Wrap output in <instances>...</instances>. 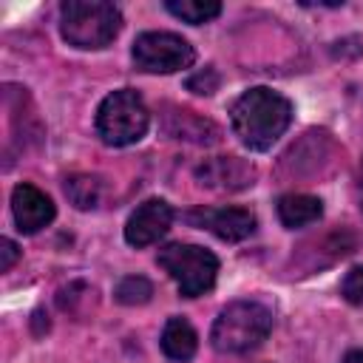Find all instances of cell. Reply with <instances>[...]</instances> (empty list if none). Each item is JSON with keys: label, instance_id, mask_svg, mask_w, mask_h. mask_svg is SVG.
I'll use <instances>...</instances> for the list:
<instances>
[{"label": "cell", "instance_id": "obj_4", "mask_svg": "<svg viewBox=\"0 0 363 363\" xmlns=\"http://www.w3.org/2000/svg\"><path fill=\"white\" fill-rule=\"evenodd\" d=\"M150 111L133 88H119L108 94L96 108V133L111 147H125L147 133Z\"/></svg>", "mask_w": 363, "mask_h": 363}, {"label": "cell", "instance_id": "obj_14", "mask_svg": "<svg viewBox=\"0 0 363 363\" xmlns=\"http://www.w3.org/2000/svg\"><path fill=\"white\" fill-rule=\"evenodd\" d=\"M65 196L71 199L74 207L79 210H94L99 207L102 196H105V184L99 176H91V173H77L71 179H65Z\"/></svg>", "mask_w": 363, "mask_h": 363}, {"label": "cell", "instance_id": "obj_10", "mask_svg": "<svg viewBox=\"0 0 363 363\" xmlns=\"http://www.w3.org/2000/svg\"><path fill=\"white\" fill-rule=\"evenodd\" d=\"M11 213H14L17 230L26 235H34L54 221L57 210H54V201L40 187L23 182L11 190Z\"/></svg>", "mask_w": 363, "mask_h": 363}, {"label": "cell", "instance_id": "obj_17", "mask_svg": "<svg viewBox=\"0 0 363 363\" xmlns=\"http://www.w3.org/2000/svg\"><path fill=\"white\" fill-rule=\"evenodd\" d=\"M218 85H221V74H218L213 65H207V68H201V71H196V74H190V77H187V91L201 94V96L216 94V91H218Z\"/></svg>", "mask_w": 363, "mask_h": 363}, {"label": "cell", "instance_id": "obj_15", "mask_svg": "<svg viewBox=\"0 0 363 363\" xmlns=\"http://www.w3.org/2000/svg\"><path fill=\"white\" fill-rule=\"evenodd\" d=\"M164 9H167L173 17L190 23V26L210 23L213 17L221 14V3H216V0H167Z\"/></svg>", "mask_w": 363, "mask_h": 363}, {"label": "cell", "instance_id": "obj_2", "mask_svg": "<svg viewBox=\"0 0 363 363\" xmlns=\"http://www.w3.org/2000/svg\"><path fill=\"white\" fill-rule=\"evenodd\" d=\"M272 332V312L258 301H233L227 303L213 329L210 343L221 354H247L258 349Z\"/></svg>", "mask_w": 363, "mask_h": 363}, {"label": "cell", "instance_id": "obj_12", "mask_svg": "<svg viewBox=\"0 0 363 363\" xmlns=\"http://www.w3.org/2000/svg\"><path fill=\"white\" fill-rule=\"evenodd\" d=\"M320 216H323V204L309 193H286L278 199V218L289 230L315 224Z\"/></svg>", "mask_w": 363, "mask_h": 363}, {"label": "cell", "instance_id": "obj_1", "mask_svg": "<svg viewBox=\"0 0 363 363\" xmlns=\"http://www.w3.org/2000/svg\"><path fill=\"white\" fill-rule=\"evenodd\" d=\"M292 122V102L272 88H250L230 108V125L250 150H269Z\"/></svg>", "mask_w": 363, "mask_h": 363}, {"label": "cell", "instance_id": "obj_7", "mask_svg": "<svg viewBox=\"0 0 363 363\" xmlns=\"http://www.w3.org/2000/svg\"><path fill=\"white\" fill-rule=\"evenodd\" d=\"M187 221L193 227L210 230L216 238L221 241H244L255 233V213L244 210V207H201L187 213Z\"/></svg>", "mask_w": 363, "mask_h": 363}, {"label": "cell", "instance_id": "obj_13", "mask_svg": "<svg viewBox=\"0 0 363 363\" xmlns=\"http://www.w3.org/2000/svg\"><path fill=\"white\" fill-rule=\"evenodd\" d=\"M162 349L170 360H190L199 349V337H196V329L190 326V320L170 318L162 332Z\"/></svg>", "mask_w": 363, "mask_h": 363}, {"label": "cell", "instance_id": "obj_16", "mask_svg": "<svg viewBox=\"0 0 363 363\" xmlns=\"http://www.w3.org/2000/svg\"><path fill=\"white\" fill-rule=\"evenodd\" d=\"M113 298L125 306H142L153 298V284L145 278V275H125L116 289H113Z\"/></svg>", "mask_w": 363, "mask_h": 363}, {"label": "cell", "instance_id": "obj_9", "mask_svg": "<svg viewBox=\"0 0 363 363\" xmlns=\"http://www.w3.org/2000/svg\"><path fill=\"white\" fill-rule=\"evenodd\" d=\"M196 179L201 187H210V190H244V187H252L255 182V167L238 156H216V159H207L204 164L196 167Z\"/></svg>", "mask_w": 363, "mask_h": 363}, {"label": "cell", "instance_id": "obj_18", "mask_svg": "<svg viewBox=\"0 0 363 363\" xmlns=\"http://www.w3.org/2000/svg\"><path fill=\"white\" fill-rule=\"evenodd\" d=\"M340 295L352 306H360L363 303V267H352L346 272V278L340 281Z\"/></svg>", "mask_w": 363, "mask_h": 363}, {"label": "cell", "instance_id": "obj_6", "mask_svg": "<svg viewBox=\"0 0 363 363\" xmlns=\"http://www.w3.org/2000/svg\"><path fill=\"white\" fill-rule=\"evenodd\" d=\"M133 65L145 74H176L196 62L193 45L173 31H145L130 48Z\"/></svg>", "mask_w": 363, "mask_h": 363}, {"label": "cell", "instance_id": "obj_20", "mask_svg": "<svg viewBox=\"0 0 363 363\" xmlns=\"http://www.w3.org/2000/svg\"><path fill=\"white\" fill-rule=\"evenodd\" d=\"M343 363H363V346H360V349H352V352L343 357Z\"/></svg>", "mask_w": 363, "mask_h": 363}, {"label": "cell", "instance_id": "obj_8", "mask_svg": "<svg viewBox=\"0 0 363 363\" xmlns=\"http://www.w3.org/2000/svg\"><path fill=\"white\" fill-rule=\"evenodd\" d=\"M170 224H173V207L164 199H147L130 213L125 224V241L130 247H150L170 230Z\"/></svg>", "mask_w": 363, "mask_h": 363}, {"label": "cell", "instance_id": "obj_19", "mask_svg": "<svg viewBox=\"0 0 363 363\" xmlns=\"http://www.w3.org/2000/svg\"><path fill=\"white\" fill-rule=\"evenodd\" d=\"M0 272H9L14 264H17V258H20V250H17V244L11 241V238H3L0 241Z\"/></svg>", "mask_w": 363, "mask_h": 363}, {"label": "cell", "instance_id": "obj_11", "mask_svg": "<svg viewBox=\"0 0 363 363\" xmlns=\"http://www.w3.org/2000/svg\"><path fill=\"white\" fill-rule=\"evenodd\" d=\"M164 133L173 139H187V142H199V145H210L218 139V128L210 119H201L193 111H179V108H173V113H167Z\"/></svg>", "mask_w": 363, "mask_h": 363}, {"label": "cell", "instance_id": "obj_5", "mask_svg": "<svg viewBox=\"0 0 363 363\" xmlns=\"http://www.w3.org/2000/svg\"><path fill=\"white\" fill-rule=\"evenodd\" d=\"M156 261L176 281L184 298H199L210 292L218 275V258L199 244H167L159 250Z\"/></svg>", "mask_w": 363, "mask_h": 363}, {"label": "cell", "instance_id": "obj_3", "mask_svg": "<svg viewBox=\"0 0 363 363\" xmlns=\"http://www.w3.org/2000/svg\"><path fill=\"white\" fill-rule=\"evenodd\" d=\"M60 28L74 48L96 51L116 40L122 11L105 0H65L60 6Z\"/></svg>", "mask_w": 363, "mask_h": 363}]
</instances>
